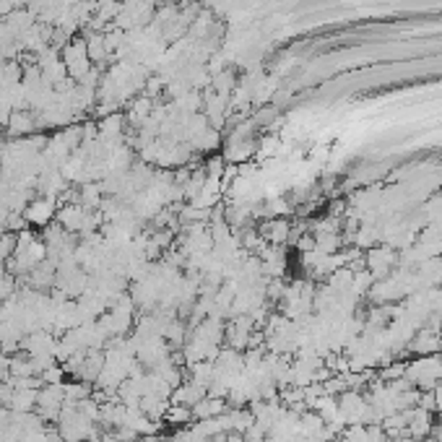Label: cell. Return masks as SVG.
<instances>
[{
	"instance_id": "cell-2",
	"label": "cell",
	"mask_w": 442,
	"mask_h": 442,
	"mask_svg": "<svg viewBox=\"0 0 442 442\" xmlns=\"http://www.w3.org/2000/svg\"><path fill=\"white\" fill-rule=\"evenodd\" d=\"M91 395L94 393H91L88 383H84V380L65 385V401L68 403H81V401H86V398H91Z\"/></svg>"
},
{
	"instance_id": "cell-5",
	"label": "cell",
	"mask_w": 442,
	"mask_h": 442,
	"mask_svg": "<svg viewBox=\"0 0 442 442\" xmlns=\"http://www.w3.org/2000/svg\"><path fill=\"white\" fill-rule=\"evenodd\" d=\"M133 442H154V440H148V437H146V440H133Z\"/></svg>"
},
{
	"instance_id": "cell-3",
	"label": "cell",
	"mask_w": 442,
	"mask_h": 442,
	"mask_svg": "<svg viewBox=\"0 0 442 442\" xmlns=\"http://www.w3.org/2000/svg\"><path fill=\"white\" fill-rule=\"evenodd\" d=\"M52 216V206H49L47 200H34L29 208V219L34 224H45L47 219Z\"/></svg>"
},
{
	"instance_id": "cell-4",
	"label": "cell",
	"mask_w": 442,
	"mask_h": 442,
	"mask_svg": "<svg viewBox=\"0 0 442 442\" xmlns=\"http://www.w3.org/2000/svg\"><path fill=\"white\" fill-rule=\"evenodd\" d=\"M13 390H16L13 385L0 383V406H3V409H8V406H10V398H13Z\"/></svg>"
},
{
	"instance_id": "cell-1",
	"label": "cell",
	"mask_w": 442,
	"mask_h": 442,
	"mask_svg": "<svg viewBox=\"0 0 442 442\" xmlns=\"http://www.w3.org/2000/svg\"><path fill=\"white\" fill-rule=\"evenodd\" d=\"M37 393L40 390H13V398H10V411L13 413H29L34 406H37Z\"/></svg>"
},
{
	"instance_id": "cell-6",
	"label": "cell",
	"mask_w": 442,
	"mask_h": 442,
	"mask_svg": "<svg viewBox=\"0 0 442 442\" xmlns=\"http://www.w3.org/2000/svg\"><path fill=\"white\" fill-rule=\"evenodd\" d=\"M440 401H442V388H440Z\"/></svg>"
}]
</instances>
